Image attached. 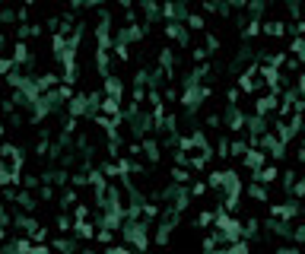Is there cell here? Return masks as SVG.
I'll return each instance as SVG.
<instances>
[{"instance_id":"obj_1","label":"cell","mask_w":305,"mask_h":254,"mask_svg":"<svg viewBox=\"0 0 305 254\" xmlns=\"http://www.w3.org/2000/svg\"><path fill=\"white\" fill-rule=\"evenodd\" d=\"M270 213H274V220H293V216L299 213V207H296V204H274V207H270Z\"/></svg>"},{"instance_id":"obj_11","label":"cell","mask_w":305,"mask_h":254,"mask_svg":"<svg viewBox=\"0 0 305 254\" xmlns=\"http://www.w3.org/2000/svg\"><path fill=\"white\" fill-rule=\"evenodd\" d=\"M13 73V60L10 57H0V76H10Z\"/></svg>"},{"instance_id":"obj_5","label":"cell","mask_w":305,"mask_h":254,"mask_svg":"<svg viewBox=\"0 0 305 254\" xmlns=\"http://www.w3.org/2000/svg\"><path fill=\"white\" fill-rule=\"evenodd\" d=\"M143 156L150 162H159V143H153V140H143Z\"/></svg>"},{"instance_id":"obj_8","label":"cell","mask_w":305,"mask_h":254,"mask_svg":"<svg viewBox=\"0 0 305 254\" xmlns=\"http://www.w3.org/2000/svg\"><path fill=\"white\" fill-rule=\"evenodd\" d=\"M25 60H29V48H25V45H16V48H13V64H25Z\"/></svg>"},{"instance_id":"obj_14","label":"cell","mask_w":305,"mask_h":254,"mask_svg":"<svg viewBox=\"0 0 305 254\" xmlns=\"http://www.w3.org/2000/svg\"><path fill=\"white\" fill-rule=\"evenodd\" d=\"M95 242H102V245H108V242H111V232H108V229H102V232H95Z\"/></svg>"},{"instance_id":"obj_18","label":"cell","mask_w":305,"mask_h":254,"mask_svg":"<svg viewBox=\"0 0 305 254\" xmlns=\"http://www.w3.org/2000/svg\"><path fill=\"white\" fill-rule=\"evenodd\" d=\"M277 254H299L296 248H277Z\"/></svg>"},{"instance_id":"obj_12","label":"cell","mask_w":305,"mask_h":254,"mask_svg":"<svg viewBox=\"0 0 305 254\" xmlns=\"http://www.w3.org/2000/svg\"><path fill=\"white\" fill-rule=\"evenodd\" d=\"M213 220H216V213H210V210H204V213L197 216V226H210Z\"/></svg>"},{"instance_id":"obj_2","label":"cell","mask_w":305,"mask_h":254,"mask_svg":"<svg viewBox=\"0 0 305 254\" xmlns=\"http://www.w3.org/2000/svg\"><path fill=\"white\" fill-rule=\"evenodd\" d=\"M73 232L80 235V239H95V226L86 223V220H76V223H73Z\"/></svg>"},{"instance_id":"obj_21","label":"cell","mask_w":305,"mask_h":254,"mask_svg":"<svg viewBox=\"0 0 305 254\" xmlns=\"http://www.w3.org/2000/svg\"><path fill=\"white\" fill-rule=\"evenodd\" d=\"M0 3H3V0H0Z\"/></svg>"},{"instance_id":"obj_13","label":"cell","mask_w":305,"mask_h":254,"mask_svg":"<svg viewBox=\"0 0 305 254\" xmlns=\"http://www.w3.org/2000/svg\"><path fill=\"white\" fill-rule=\"evenodd\" d=\"M188 29L200 32V29H204V19H200V16H188Z\"/></svg>"},{"instance_id":"obj_16","label":"cell","mask_w":305,"mask_h":254,"mask_svg":"<svg viewBox=\"0 0 305 254\" xmlns=\"http://www.w3.org/2000/svg\"><path fill=\"white\" fill-rule=\"evenodd\" d=\"M191 194H194V197H200V194H207V185H204V181H197V185L191 188Z\"/></svg>"},{"instance_id":"obj_4","label":"cell","mask_w":305,"mask_h":254,"mask_svg":"<svg viewBox=\"0 0 305 254\" xmlns=\"http://www.w3.org/2000/svg\"><path fill=\"white\" fill-rule=\"evenodd\" d=\"M245 165H248V169H261V165H264V153H261L258 146H255V150H248L245 153Z\"/></svg>"},{"instance_id":"obj_20","label":"cell","mask_w":305,"mask_h":254,"mask_svg":"<svg viewBox=\"0 0 305 254\" xmlns=\"http://www.w3.org/2000/svg\"><path fill=\"white\" fill-rule=\"evenodd\" d=\"M25 3H35V0H25Z\"/></svg>"},{"instance_id":"obj_3","label":"cell","mask_w":305,"mask_h":254,"mask_svg":"<svg viewBox=\"0 0 305 254\" xmlns=\"http://www.w3.org/2000/svg\"><path fill=\"white\" fill-rule=\"evenodd\" d=\"M270 108H277V95H261V99H258V105H255V111H258L261 118H264Z\"/></svg>"},{"instance_id":"obj_9","label":"cell","mask_w":305,"mask_h":254,"mask_svg":"<svg viewBox=\"0 0 305 254\" xmlns=\"http://www.w3.org/2000/svg\"><path fill=\"white\" fill-rule=\"evenodd\" d=\"M248 194L255 197V200H267V191H264V185H251V188H248Z\"/></svg>"},{"instance_id":"obj_15","label":"cell","mask_w":305,"mask_h":254,"mask_svg":"<svg viewBox=\"0 0 305 254\" xmlns=\"http://www.w3.org/2000/svg\"><path fill=\"white\" fill-rule=\"evenodd\" d=\"M293 191H296V197H305V178L302 181H293Z\"/></svg>"},{"instance_id":"obj_7","label":"cell","mask_w":305,"mask_h":254,"mask_svg":"<svg viewBox=\"0 0 305 254\" xmlns=\"http://www.w3.org/2000/svg\"><path fill=\"white\" fill-rule=\"evenodd\" d=\"M264 32H267V35H274V38H283L286 22H264Z\"/></svg>"},{"instance_id":"obj_17","label":"cell","mask_w":305,"mask_h":254,"mask_svg":"<svg viewBox=\"0 0 305 254\" xmlns=\"http://www.w3.org/2000/svg\"><path fill=\"white\" fill-rule=\"evenodd\" d=\"M296 242H305V223L299 226V229H296Z\"/></svg>"},{"instance_id":"obj_10","label":"cell","mask_w":305,"mask_h":254,"mask_svg":"<svg viewBox=\"0 0 305 254\" xmlns=\"http://www.w3.org/2000/svg\"><path fill=\"white\" fill-rule=\"evenodd\" d=\"M172 181H175V185H185V181H188V172L175 165V169H172Z\"/></svg>"},{"instance_id":"obj_19","label":"cell","mask_w":305,"mask_h":254,"mask_svg":"<svg viewBox=\"0 0 305 254\" xmlns=\"http://www.w3.org/2000/svg\"><path fill=\"white\" fill-rule=\"evenodd\" d=\"M108 254H130L127 248H108Z\"/></svg>"},{"instance_id":"obj_6","label":"cell","mask_w":305,"mask_h":254,"mask_svg":"<svg viewBox=\"0 0 305 254\" xmlns=\"http://www.w3.org/2000/svg\"><path fill=\"white\" fill-rule=\"evenodd\" d=\"M255 178H258V185H270V181H277V165H267V169L258 172Z\"/></svg>"}]
</instances>
